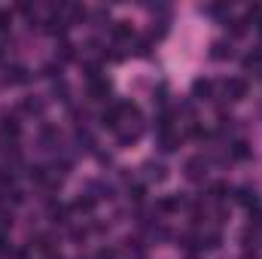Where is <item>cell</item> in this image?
<instances>
[{
    "label": "cell",
    "mask_w": 262,
    "mask_h": 259,
    "mask_svg": "<svg viewBox=\"0 0 262 259\" xmlns=\"http://www.w3.org/2000/svg\"><path fill=\"white\" fill-rule=\"evenodd\" d=\"M223 95H226V101H244L247 98V79H241V76L226 79L223 82Z\"/></svg>",
    "instance_id": "obj_1"
},
{
    "label": "cell",
    "mask_w": 262,
    "mask_h": 259,
    "mask_svg": "<svg viewBox=\"0 0 262 259\" xmlns=\"http://www.w3.org/2000/svg\"><path fill=\"white\" fill-rule=\"evenodd\" d=\"M89 98H92V101H107V98H110V79H107V76L92 79V82H89Z\"/></svg>",
    "instance_id": "obj_2"
},
{
    "label": "cell",
    "mask_w": 262,
    "mask_h": 259,
    "mask_svg": "<svg viewBox=\"0 0 262 259\" xmlns=\"http://www.w3.org/2000/svg\"><path fill=\"white\" fill-rule=\"evenodd\" d=\"M204 171H207L204 156H195V159H189V162H186V174H189L192 180H201V177H204Z\"/></svg>",
    "instance_id": "obj_3"
},
{
    "label": "cell",
    "mask_w": 262,
    "mask_h": 259,
    "mask_svg": "<svg viewBox=\"0 0 262 259\" xmlns=\"http://www.w3.org/2000/svg\"><path fill=\"white\" fill-rule=\"evenodd\" d=\"M3 79H6L9 85H18V82H28L31 76H28V70L21 64H12V67H6V76H3Z\"/></svg>",
    "instance_id": "obj_4"
},
{
    "label": "cell",
    "mask_w": 262,
    "mask_h": 259,
    "mask_svg": "<svg viewBox=\"0 0 262 259\" xmlns=\"http://www.w3.org/2000/svg\"><path fill=\"white\" fill-rule=\"evenodd\" d=\"M210 58H216V61H223V58H232V43H226V40H216V43H210Z\"/></svg>",
    "instance_id": "obj_5"
},
{
    "label": "cell",
    "mask_w": 262,
    "mask_h": 259,
    "mask_svg": "<svg viewBox=\"0 0 262 259\" xmlns=\"http://www.w3.org/2000/svg\"><path fill=\"white\" fill-rule=\"evenodd\" d=\"M229 156H232L235 162H244V159H250V143H247V140H235V143L229 146Z\"/></svg>",
    "instance_id": "obj_6"
},
{
    "label": "cell",
    "mask_w": 262,
    "mask_h": 259,
    "mask_svg": "<svg viewBox=\"0 0 262 259\" xmlns=\"http://www.w3.org/2000/svg\"><path fill=\"white\" fill-rule=\"evenodd\" d=\"M183 204H186V201H183L180 195H165V198L159 201V210H162V213H174V210H180Z\"/></svg>",
    "instance_id": "obj_7"
},
{
    "label": "cell",
    "mask_w": 262,
    "mask_h": 259,
    "mask_svg": "<svg viewBox=\"0 0 262 259\" xmlns=\"http://www.w3.org/2000/svg\"><path fill=\"white\" fill-rule=\"evenodd\" d=\"M131 37H134V31H131L128 21H116L113 25V40L116 43H131Z\"/></svg>",
    "instance_id": "obj_8"
},
{
    "label": "cell",
    "mask_w": 262,
    "mask_h": 259,
    "mask_svg": "<svg viewBox=\"0 0 262 259\" xmlns=\"http://www.w3.org/2000/svg\"><path fill=\"white\" fill-rule=\"evenodd\" d=\"M0 134H3V137H12V140H15V137L21 134V125H18V119H15V116H6V119L0 122Z\"/></svg>",
    "instance_id": "obj_9"
},
{
    "label": "cell",
    "mask_w": 262,
    "mask_h": 259,
    "mask_svg": "<svg viewBox=\"0 0 262 259\" xmlns=\"http://www.w3.org/2000/svg\"><path fill=\"white\" fill-rule=\"evenodd\" d=\"M192 95L201 98V101H204V98H213V82H210V79H195V82H192Z\"/></svg>",
    "instance_id": "obj_10"
},
{
    "label": "cell",
    "mask_w": 262,
    "mask_h": 259,
    "mask_svg": "<svg viewBox=\"0 0 262 259\" xmlns=\"http://www.w3.org/2000/svg\"><path fill=\"white\" fill-rule=\"evenodd\" d=\"M143 168H146V177H149V180H156V183H162V180L168 177V174H165V165H162V162H146Z\"/></svg>",
    "instance_id": "obj_11"
},
{
    "label": "cell",
    "mask_w": 262,
    "mask_h": 259,
    "mask_svg": "<svg viewBox=\"0 0 262 259\" xmlns=\"http://www.w3.org/2000/svg\"><path fill=\"white\" fill-rule=\"evenodd\" d=\"M177 134H171V131H162V137H159V146H162V153H174L177 149Z\"/></svg>",
    "instance_id": "obj_12"
},
{
    "label": "cell",
    "mask_w": 262,
    "mask_h": 259,
    "mask_svg": "<svg viewBox=\"0 0 262 259\" xmlns=\"http://www.w3.org/2000/svg\"><path fill=\"white\" fill-rule=\"evenodd\" d=\"M223 244V235L220 232H207V235H201V250H216Z\"/></svg>",
    "instance_id": "obj_13"
},
{
    "label": "cell",
    "mask_w": 262,
    "mask_h": 259,
    "mask_svg": "<svg viewBox=\"0 0 262 259\" xmlns=\"http://www.w3.org/2000/svg\"><path fill=\"white\" fill-rule=\"evenodd\" d=\"M238 201H241L244 207H250V210H253V207L259 204V198H256V192H253V189H247V186H244V189H238Z\"/></svg>",
    "instance_id": "obj_14"
},
{
    "label": "cell",
    "mask_w": 262,
    "mask_h": 259,
    "mask_svg": "<svg viewBox=\"0 0 262 259\" xmlns=\"http://www.w3.org/2000/svg\"><path fill=\"white\" fill-rule=\"evenodd\" d=\"M180 247L189 250V253L201 250V235H183V238H180Z\"/></svg>",
    "instance_id": "obj_15"
},
{
    "label": "cell",
    "mask_w": 262,
    "mask_h": 259,
    "mask_svg": "<svg viewBox=\"0 0 262 259\" xmlns=\"http://www.w3.org/2000/svg\"><path fill=\"white\" fill-rule=\"evenodd\" d=\"M73 210H76V213H92V210H95V198H89V195L76 198V201H73Z\"/></svg>",
    "instance_id": "obj_16"
},
{
    "label": "cell",
    "mask_w": 262,
    "mask_h": 259,
    "mask_svg": "<svg viewBox=\"0 0 262 259\" xmlns=\"http://www.w3.org/2000/svg\"><path fill=\"white\" fill-rule=\"evenodd\" d=\"M244 70H259L262 73V52H250V55H244Z\"/></svg>",
    "instance_id": "obj_17"
},
{
    "label": "cell",
    "mask_w": 262,
    "mask_h": 259,
    "mask_svg": "<svg viewBox=\"0 0 262 259\" xmlns=\"http://www.w3.org/2000/svg\"><path fill=\"white\" fill-rule=\"evenodd\" d=\"M49 217H52V223H67L64 217H67V207L64 204H55V201H52V204H49Z\"/></svg>",
    "instance_id": "obj_18"
},
{
    "label": "cell",
    "mask_w": 262,
    "mask_h": 259,
    "mask_svg": "<svg viewBox=\"0 0 262 259\" xmlns=\"http://www.w3.org/2000/svg\"><path fill=\"white\" fill-rule=\"evenodd\" d=\"M229 192H232V189H229L226 183H213V186H210V198H213V201H226Z\"/></svg>",
    "instance_id": "obj_19"
},
{
    "label": "cell",
    "mask_w": 262,
    "mask_h": 259,
    "mask_svg": "<svg viewBox=\"0 0 262 259\" xmlns=\"http://www.w3.org/2000/svg\"><path fill=\"white\" fill-rule=\"evenodd\" d=\"M226 28L232 31V37H241V34H247V21H244V18H235V21H226Z\"/></svg>",
    "instance_id": "obj_20"
},
{
    "label": "cell",
    "mask_w": 262,
    "mask_h": 259,
    "mask_svg": "<svg viewBox=\"0 0 262 259\" xmlns=\"http://www.w3.org/2000/svg\"><path fill=\"white\" fill-rule=\"evenodd\" d=\"M21 110H25V113H37V116H40V113H43V101H25V104H21Z\"/></svg>",
    "instance_id": "obj_21"
},
{
    "label": "cell",
    "mask_w": 262,
    "mask_h": 259,
    "mask_svg": "<svg viewBox=\"0 0 262 259\" xmlns=\"http://www.w3.org/2000/svg\"><path fill=\"white\" fill-rule=\"evenodd\" d=\"M76 46H70V43H61V61H73L76 58V52H73Z\"/></svg>",
    "instance_id": "obj_22"
},
{
    "label": "cell",
    "mask_w": 262,
    "mask_h": 259,
    "mask_svg": "<svg viewBox=\"0 0 262 259\" xmlns=\"http://www.w3.org/2000/svg\"><path fill=\"white\" fill-rule=\"evenodd\" d=\"M43 73L55 79V76H61V64H46V67H43Z\"/></svg>",
    "instance_id": "obj_23"
},
{
    "label": "cell",
    "mask_w": 262,
    "mask_h": 259,
    "mask_svg": "<svg viewBox=\"0 0 262 259\" xmlns=\"http://www.w3.org/2000/svg\"><path fill=\"white\" fill-rule=\"evenodd\" d=\"M137 55H149V40H137Z\"/></svg>",
    "instance_id": "obj_24"
},
{
    "label": "cell",
    "mask_w": 262,
    "mask_h": 259,
    "mask_svg": "<svg viewBox=\"0 0 262 259\" xmlns=\"http://www.w3.org/2000/svg\"><path fill=\"white\" fill-rule=\"evenodd\" d=\"M98 259H116V250H110V247H104V250H98Z\"/></svg>",
    "instance_id": "obj_25"
},
{
    "label": "cell",
    "mask_w": 262,
    "mask_h": 259,
    "mask_svg": "<svg viewBox=\"0 0 262 259\" xmlns=\"http://www.w3.org/2000/svg\"><path fill=\"white\" fill-rule=\"evenodd\" d=\"M6 28H9V12L0 9V31H6Z\"/></svg>",
    "instance_id": "obj_26"
},
{
    "label": "cell",
    "mask_w": 262,
    "mask_h": 259,
    "mask_svg": "<svg viewBox=\"0 0 262 259\" xmlns=\"http://www.w3.org/2000/svg\"><path fill=\"white\" fill-rule=\"evenodd\" d=\"M3 253H12V247H9V241L0 235V256H3Z\"/></svg>",
    "instance_id": "obj_27"
},
{
    "label": "cell",
    "mask_w": 262,
    "mask_h": 259,
    "mask_svg": "<svg viewBox=\"0 0 262 259\" xmlns=\"http://www.w3.org/2000/svg\"><path fill=\"white\" fill-rule=\"evenodd\" d=\"M256 31H259V34H262V18H259V21H256Z\"/></svg>",
    "instance_id": "obj_28"
},
{
    "label": "cell",
    "mask_w": 262,
    "mask_h": 259,
    "mask_svg": "<svg viewBox=\"0 0 262 259\" xmlns=\"http://www.w3.org/2000/svg\"><path fill=\"white\" fill-rule=\"evenodd\" d=\"M244 259H256V256H250V253H247V256H244Z\"/></svg>",
    "instance_id": "obj_29"
}]
</instances>
